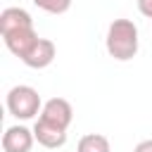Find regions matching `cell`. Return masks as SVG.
I'll list each match as a JSON object with an SVG mask.
<instances>
[{"label":"cell","mask_w":152,"mask_h":152,"mask_svg":"<svg viewBox=\"0 0 152 152\" xmlns=\"http://www.w3.org/2000/svg\"><path fill=\"white\" fill-rule=\"evenodd\" d=\"M36 142V135L31 128L17 124V126H10L5 133H2V150L5 152H31Z\"/></svg>","instance_id":"5"},{"label":"cell","mask_w":152,"mask_h":152,"mask_svg":"<svg viewBox=\"0 0 152 152\" xmlns=\"http://www.w3.org/2000/svg\"><path fill=\"white\" fill-rule=\"evenodd\" d=\"M38 33H36V28L33 26H28V28H19V31H12V33H5L2 36V40H5V48L14 55V57H19V59H24L28 52H31V48L38 43Z\"/></svg>","instance_id":"4"},{"label":"cell","mask_w":152,"mask_h":152,"mask_svg":"<svg viewBox=\"0 0 152 152\" xmlns=\"http://www.w3.org/2000/svg\"><path fill=\"white\" fill-rule=\"evenodd\" d=\"M76 152H112V145H109V138L102 133H86L78 140Z\"/></svg>","instance_id":"9"},{"label":"cell","mask_w":152,"mask_h":152,"mask_svg":"<svg viewBox=\"0 0 152 152\" xmlns=\"http://www.w3.org/2000/svg\"><path fill=\"white\" fill-rule=\"evenodd\" d=\"M33 5L48 14H64L71 7V0H33Z\"/></svg>","instance_id":"10"},{"label":"cell","mask_w":152,"mask_h":152,"mask_svg":"<svg viewBox=\"0 0 152 152\" xmlns=\"http://www.w3.org/2000/svg\"><path fill=\"white\" fill-rule=\"evenodd\" d=\"M133 152H152V138H147V140H140L138 145H135V150Z\"/></svg>","instance_id":"12"},{"label":"cell","mask_w":152,"mask_h":152,"mask_svg":"<svg viewBox=\"0 0 152 152\" xmlns=\"http://www.w3.org/2000/svg\"><path fill=\"white\" fill-rule=\"evenodd\" d=\"M107 52L109 57H114L116 62H128L138 55L140 48V36H138V26L131 19H114L107 28V38H104Z\"/></svg>","instance_id":"1"},{"label":"cell","mask_w":152,"mask_h":152,"mask_svg":"<svg viewBox=\"0 0 152 152\" xmlns=\"http://www.w3.org/2000/svg\"><path fill=\"white\" fill-rule=\"evenodd\" d=\"M5 104H7V112L14 119L28 121L36 114H40V109H43L45 102L40 100V95H38V90L33 86H14V88L7 90Z\"/></svg>","instance_id":"2"},{"label":"cell","mask_w":152,"mask_h":152,"mask_svg":"<svg viewBox=\"0 0 152 152\" xmlns=\"http://www.w3.org/2000/svg\"><path fill=\"white\" fill-rule=\"evenodd\" d=\"M55 57H57L55 43H52L50 38H38V43L31 48V52H28L21 62H24L26 66H31V69H45V66L52 64Z\"/></svg>","instance_id":"7"},{"label":"cell","mask_w":152,"mask_h":152,"mask_svg":"<svg viewBox=\"0 0 152 152\" xmlns=\"http://www.w3.org/2000/svg\"><path fill=\"white\" fill-rule=\"evenodd\" d=\"M38 119H43V121H48V124H55V126H59V128H69L71 121H74V107H71V102L64 100V97H50V100L43 104Z\"/></svg>","instance_id":"3"},{"label":"cell","mask_w":152,"mask_h":152,"mask_svg":"<svg viewBox=\"0 0 152 152\" xmlns=\"http://www.w3.org/2000/svg\"><path fill=\"white\" fill-rule=\"evenodd\" d=\"M138 10H140L142 17L152 19V0H138Z\"/></svg>","instance_id":"11"},{"label":"cell","mask_w":152,"mask_h":152,"mask_svg":"<svg viewBox=\"0 0 152 152\" xmlns=\"http://www.w3.org/2000/svg\"><path fill=\"white\" fill-rule=\"evenodd\" d=\"M33 135H36V142L48 147V150H57L66 142V128H59L55 124H48L43 119H36L33 124Z\"/></svg>","instance_id":"6"},{"label":"cell","mask_w":152,"mask_h":152,"mask_svg":"<svg viewBox=\"0 0 152 152\" xmlns=\"http://www.w3.org/2000/svg\"><path fill=\"white\" fill-rule=\"evenodd\" d=\"M28 26H33V19L24 7H5L0 12V33L2 36L19 31V28H28Z\"/></svg>","instance_id":"8"}]
</instances>
